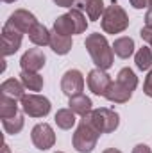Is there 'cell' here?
I'll return each mask as SVG.
<instances>
[{
  "label": "cell",
  "instance_id": "cell-27",
  "mask_svg": "<svg viewBox=\"0 0 152 153\" xmlns=\"http://www.w3.org/2000/svg\"><path fill=\"white\" fill-rule=\"evenodd\" d=\"M57 7H66V9H79L86 11V5L90 0H52Z\"/></svg>",
  "mask_w": 152,
  "mask_h": 153
},
{
  "label": "cell",
  "instance_id": "cell-2",
  "mask_svg": "<svg viewBox=\"0 0 152 153\" xmlns=\"http://www.w3.org/2000/svg\"><path fill=\"white\" fill-rule=\"evenodd\" d=\"M100 135L102 134L88 119L82 117L77 125L74 135H72V146L77 153H91L97 148V143H99Z\"/></svg>",
  "mask_w": 152,
  "mask_h": 153
},
{
  "label": "cell",
  "instance_id": "cell-17",
  "mask_svg": "<svg viewBox=\"0 0 152 153\" xmlns=\"http://www.w3.org/2000/svg\"><path fill=\"white\" fill-rule=\"evenodd\" d=\"M48 46L52 48L54 53H57V55H66V53L72 50L74 41H72L70 36H61V34L52 32V36H50V45H48Z\"/></svg>",
  "mask_w": 152,
  "mask_h": 153
},
{
  "label": "cell",
  "instance_id": "cell-21",
  "mask_svg": "<svg viewBox=\"0 0 152 153\" xmlns=\"http://www.w3.org/2000/svg\"><path fill=\"white\" fill-rule=\"evenodd\" d=\"M134 64L140 71H150L152 70V48L147 46H141L136 50L134 53Z\"/></svg>",
  "mask_w": 152,
  "mask_h": 153
},
{
  "label": "cell",
  "instance_id": "cell-15",
  "mask_svg": "<svg viewBox=\"0 0 152 153\" xmlns=\"http://www.w3.org/2000/svg\"><path fill=\"white\" fill-rule=\"evenodd\" d=\"M136 45H134V39L129 38V36H122V38H116L113 41V52L116 57L120 59H129L136 53Z\"/></svg>",
  "mask_w": 152,
  "mask_h": 153
},
{
  "label": "cell",
  "instance_id": "cell-5",
  "mask_svg": "<svg viewBox=\"0 0 152 153\" xmlns=\"http://www.w3.org/2000/svg\"><path fill=\"white\" fill-rule=\"evenodd\" d=\"M20 105H22V112L29 117H34V119H41V117H47L50 114V109H52V103L47 96L38 94V93H29L25 94L22 100H20Z\"/></svg>",
  "mask_w": 152,
  "mask_h": 153
},
{
  "label": "cell",
  "instance_id": "cell-9",
  "mask_svg": "<svg viewBox=\"0 0 152 153\" xmlns=\"http://www.w3.org/2000/svg\"><path fill=\"white\" fill-rule=\"evenodd\" d=\"M111 75L106 71V70H100V68H93L88 76H86V84H88V89L97 94V96H104L108 87L111 85Z\"/></svg>",
  "mask_w": 152,
  "mask_h": 153
},
{
  "label": "cell",
  "instance_id": "cell-28",
  "mask_svg": "<svg viewBox=\"0 0 152 153\" xmlns=\"http://www.w3.org/2000/svg\"><path fill=\"white\" fill-rule=\"evenodd\" d=\"M140 38L152 48V27H147V25H145V27L140 30Z\"/></svg>",
  "mask_w": 152,
  "mask_h": 153
},
{
  "label": "cell",
  "instance_id": "cell-22",
  "mask_svg": "<svg viewBox=\"0 0 152 153\" xmlns=\"http://www.w3.org/2000/svg\"><path fill=\"white\" fill-rule=\"evenodd\" d=\"M25 126V117L23 114H16L13 117H7V119H2V128L7 135H16L23 130Z\"/></svg>",
  "mask_w": 152,
  "mask_h": 153
},
{
  "label": "cell",
  "instance_id": "cell-6",
  "mask_svg": "<svg viewBox=\"0 0 152 153\" xmlns=\"http://www.w3.org/2000/svg\"><path fill=\"white\" fill-rule=\"evenodd\" d=\"M31 141L39 152H47L56 144V132L48 123H38L31 130Z\"/></svg>",
  "mask_w": 152,
  "mask_h": 153
},
{
  "label": "cell",
  "instance_id": "cell-16",
  "mask_svg": "<svg viewBox=\"0 0 152 153\" xmlns=\"http://www.w3.org/2000/svg\"><path fill=\"white\" fill-rule=\"evenodd\" d=\"M68 109H72L77 116L84 117L86 114H90L93 111V102H91L90 96H86L82 93V94H77V96L68 98Z\"/></svg>",
  "mask_w": 152,
  "mask_h": 153
},
{
  "label": "cell",
  "instance_id": "cell-34",
  "mask_svg": "<svg viewBox=\"0 0 152 153\" xmlns=\"http://www.w3.org/2000/svg\"><path fill=\"white\" fill-rule=\"evenodd\" d=\"M102 153H122L120 150H116V148H108V150H104Z\"/></svg>",
  "mask_w": 152,
  "mask_h": 153
},
{
  "label": "cell",
  "instance_id": "cell-1",
  "mask_svg": "<svg viewBox=\"0 0 152 153\" xmlns=\"http://www.w3.org/2000/svg\"><path fill=\"white\" fill-rule=\"evenodd\" d=\"M84 46L95 64V68L100 70H109L114 62V52H113V45H109L108 38L100 32H93L88 34L84 39Z\"/></svg>",
  "mask_w": 152,
  "mask_h": 153
},
{
  "label": "cell",
  "instance_id": "cell-33",
  "mask_svg": "<svg viewBox=\"0 0 152 153\" xmlns=\"http://www.w3.org/2000/svg\"><path fill=\"white\" fill-rule=\"evenodd\" d=\"M2 153H11V148H9L7 143H4V146H2Z\"/></svg>",
  "mask_w": 152,
  "mask_h": 153
},
{
  "label": "cell",
  "instance_id": "cell-18",
  "mask_svg": "<svg viewBox=\"0 0 152 153\" xmlns=\"http://www.w3.org/2000/svg\"><path fill=\"white\" fill-rule=\"evenodd\" d=\"M54 121L57 125V128L61 130H72L77 125V114L72 111V109H59L56 116H54Z\"/></svg>",
  "mask_w": 152,
  "mask_h": 153
},
{
  "label": "cell",
  "instance_id": "cell-20",
  "mask_svg": "<svg viewBox=\"0 0 152 153\" xmlns=\"http://www.w3.org/2000/svg\"><path fill=\"white\" fill-rule=\"evenodd\" d=\"M27 36L31 39V43L39 48V46H48V45H50V36H52V32H50L43 23H38Z\"/></svg>",
  "mask_w": 152,
  "mask_h": 153
},
{
  "label": "cell",
  "instance_id": "cell-24",
  "mask_svg": "<svg viewBox=\"0 0 152 153\" xmlns=\"http://www.w3.org/2000/svg\"><path fill=\"white\" fill-rule=\"evenodd\" d=\"M116 82H120L123 87H127L129 91H136V87H138V76H136V73L131 70V68H122L120 71H118V75H116V78H114Z\"/></svg>",
  "mask_w": 152,
  "mask_h": 153
},
{
  "label": "cell",
  "instance_id": "cell-26",
  "mask_svg": "<svg viewBox=\"0 0 152 153\" xmlns=\"http://www.w3.org/2000/svg\"><path fill=\"white\" fill-rule=\"evenodd\" d=\"M68 13H70V14H72V18H74V23H75L77 34H82V32H86V29H88V20H86L84 13H82V11H79V9H70Z\"/></svg>",
  "mask_w": 152,
  "mask_h": 153
},
{
  "label": "cell",
  "instance_id": "cell-7",
  "mask_svg": "<svg viewBox=\"0 0 152 153\" xmlns=\"http://www.w3.org/2000/svg\"><path fill=\"white\" fill-rule=\"evenodd\" d=\"M22 41H23V34L5 22V25L2 27V53H4V57L14 55L22 48Z\"/></svg>",
  "mask_w": 152,
  "mask_h": 153
},
{
  "label": "cell",
  "instance_id": "cell-23",
  "mask_svg": "<svg viewBox=\"0 0 152 153\" xmlns=\"http://www.w3.org/2000/svg\"><path fill=\"white\" fill-rule=\"evenodd\" d=\"M20 109H22V105H18V100H13V98L2 94V98H0V117L2 119L20 114Z\"/></svg>",
  "mask_w": 152,
  "mask_h": 153
},
{
  "label": "cell",
  "instance_id": "cell-13",
  "mask_svg": "<svg viewBox=\"0 0 152 153\" xmlns=\"http://www.w3.org/2000/svg\"><path fill=\"white\" fill-rule=\"evenodd\" d=\"M52 32L56 34H61V36H75L77 34V29H75V23H74V18L70 13L66 14H61L54 20V25H52Z\"/></svg>",
  "mask_w": 152,
  "mask_h": 153
},
{
  "label": "cell",
  "instance_id": "cell-19",
  "mask_svg": "<svg viewBox=\"0 0 152 153\" xmlns=\"http://www.w3.org/2000/svg\"><path fill=\"white\" fill-rule=\"evenodd\" d=\"M20 80L23 84V87L31 93H39L45 85V80L39 73H32V71H20Z\"/></svg>",
  "mask_w": 152,
  "mask_h": 153
},
{
  "label": "cell",
  "instance_id": "cell-30",
  "mask_svg": "<svg viewBox=\"0 0 152 153\" xmlns=\"http://www.w3.org/2000/svg\"><path fill=\"white\" fill-rule=\"evenodd\" d=\"M149 2L150 0H129V4L134 9H145V7H149Z\"/></svg>",
  "mask_w": 152,
  "mask_h": 153
},
{
  "label": "cell",
  "instance_id": "cell-3",
  "mask_svg": "<svg viewBox=\"0 0 152 153\" xmlns=\"http://www.w3.org/2000/svg\"><path fill=\"white\" fill-rule=\"evenodd\" d=\"M129 23H131V20H129L125 9H123L120 4H116L114 0H113L111 5L106 7L104 14H102V18H100V27H102V30H104L106 34H113V36L114 34H122L123 30H127Z\"/></svg>",
  "mask_w": 152,
  "mask_h": 153
},
{
  "label": "cell",
  "instance_id": "cell-4",
  "mask_svg": "<svg viewBox=\"0 0 152 153\" xmlns=\"http://www.w3.org/2000/svg\"><path fill=\"white\" fill-rule=\"evenodd\" d=\"M84 119H88L100 134H113L114 130L120 126L118 112H114L113 109H108V107L93 109L90 114L84 116Z\"/></svg>",
  "mask_w": 152,
  "mask_h": 153
},
{
  "label": "cell",
  "instance_id": "cell-36",
  "mask_svg": "<svg viewBox=\"0 0 152 153\" xmlns=\"http://www.w3.org/2000/svg\"><path fill=\"white\" fill-rule=\"evenodd\" d=\"M149 7H152V0H150V2H149Z\"/></svg>",
  "mask_w": 152,
  "mask_h": 153
},
{
  "label": "cell",
  "instance_id": "cell-11",
  "mask_svg": "<svg viewBox=\"0 0 152 153\" xmlns=\"http://www.w3.org/2000/svg\"><path fill=\"white\" fill-rule=\"evenodd\" d=\"M45 64H47V55L43 53L41 48H29L27 52H23V55L20 59L22 71L39 73V70H43Z\"/></svg>",
  "mask_w": 152,
  "mask_h": 153
},
{
  "label": "cell",
  "instance_id": "cell-35",
  "mask_svg": "<svg viewBox=\"0 0 152 153\" xmlns=\"http://www.w3.org/2000/svg\"><path fill=\"white\" fill-rule=\"evenodd\" d=\"M2 2H4V4H14L16 0H2Z\"/></svg>",
  "mask_w": 152,
  "mask_h": 153
},
{
  "label": "cell",
  "instance_id": "cell-10",
  "mask_svg": "<svg viewBox=\"0 0 152 153\" xmlns=\"http://www.w3.org/2000/svg\"><path fill=\"white\" fill-rule=\"evenodd\" d=\"M7 23L13 25L14 29H18L22 34H29L39 22H38V18H36L31 11H27V9H16L14 13H11Z\"/></svg>",
  "mask_w": 152,
  "mask_h": 153
},
{
  "label": "cell",
  "instance_id": "cell-25",
  "mask_svg": "<svg viewBox=\"0 0 152 153\" xmlns=\"http://www.w3.org/2000/svg\"><path fill=\"white\" fill-rule=\"evenodd\" d=\"M106 7L108 5H104V0H90L88 5H86V16H88V20L99 22L102 18V14H104Z\"/></svg>",
  "mask_w": 152,
  "mask_h": 153
},
{
  "label": "cell",
  "instance_id": "cell-31",
  "mask_svg": "<svg viewBox=\"0 0 152 153\" xmlns=\"http://www.w3.org/2000/svg\"><path fill=\"white\" fill-rule=\"evenodd\" d=\"M132 153H152V150H150V146L140 143V144H136V146L132 148Z\"/></svg>",
  "mask_w": 152,
  "mask_h": 153
},
{
  "label": "cell",
  "instance_id": "cell-32",
  "mask_svg": "<svg viewBox=\"0 0 152 153\" xmlns=\"http://www.w3.org/2000/svg\"><path fill=\"white\" fill-rule=\"evenodd\" d=\"M145 25L147 27H152V7L145 13Z\"/></svg>",
  "mask_w": 152,
  "mask_h": 153
},
{
  "label": "cell",
  "instance_id": "cell-8",
  "mask_svg": "<svg viewBox=\"0 0 152 153\" xmlns=\"http://www.w3.org/2000/svg\"><path fill=\"white\" fill-rule=\"evenodd\" d=\"M61 91L68 98L82 94V91H84V75L75 68L65 71L63 76H61Z\"/></svg>",
  "mask_w": 152,
  "mask_h": 153
},
{
  "label": "cell",
  "instance_id": "cell-12",
  "mask_svg": "<svg viewBox=\"0 0 152 153\" xmlns=\"http://www.w3.org/2000/svg\"><path fill=\"white\" fill-rule=\"evenodd\" d=\"M104 98H106L108 102H111V103H127V102L132 98V91H129L127 87H123L120 82L113 80L111 85L108 87Z\"/></svg>",
  "mask_w": 152,
  "mask_h": 153
},
{
  "label": "cell",
  "instance_id": "cell-29",
  "mask_svg": "<svg viewBox=\"0 0 152 153\" xmlns=\"http://www.w3.org/2000/svg\"><path fill=\"white\" fill-rule=\"evenodd\" d=\"M143 93H145L149 98H152V70L147 73V76H145V82H143Z\"/></svg>",
  "mask_w": 152,
  "mask_h": 153
},
{
  "label": "cell",
  "instance_id": "cell-37",
  "mask_svg": "<svg viewBox=\"0 0 152 153\" xmlns=\"http://www.w3.org/2000/svg\"><path fill=\"white\" fill-rule=\"evenodd\" d=\"M56 153H65V152H56Z\"/></svg>",
  "mask_w": 152,
  "mask_h": 153
},
{
  "label": "cell",
  "instance_id": "cell-14",
  "mask_svg": "<svg viewBox=\"0 0 152 153\" xmlns=\"http://www.w3.org/2000/svg\"><path fill=\"white\" fill-rule=\"evenodd\" d=\"M0 91H2L4 96H9L13 100H22L27 94L25 93L27 89L23 87V84H22L20 78H7V80H4L2 85H0Z\"/></svg>",
  "mask_w": 152,
  "mask_h": 153
}]
</instances>
